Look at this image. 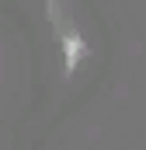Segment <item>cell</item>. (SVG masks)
Masks as SVG:
<instances>
[{
  "instance_id": "1",
  "label": "cell",
  "mask_w": 146,
  "mask_h": 150,
  "mask_svg": "<svg viewBox=\"0 0 146 150\" xmlns=\"http://www.w3.org/2000/svg\"><path fill=\"white\" fill-rule=\"evenodd\" d=\"M63 45H66V74H73V70H77V63H80L84 42H80V35L73 32V35H63Z\"/></svg>"
}]
</instances>
